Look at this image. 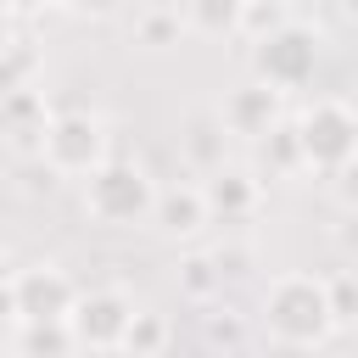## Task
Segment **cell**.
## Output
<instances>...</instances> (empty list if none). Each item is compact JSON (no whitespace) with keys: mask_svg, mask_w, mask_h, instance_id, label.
Returning <instances> with one entry per match:
<instances>
[{"mask_svg":"<svg viewBox=\"0 0 358 358\" xmlns=\"http://www.w3.org/2000/svg\"><path fill=\"white\" fill-rule=\"evenodd\" d=\"M106 157H112L106 117L84 112V106L45 117V129H39V168H50L56 179H90Z\"/></svg>","mask_w":358,"mask_h":358,"instance_id":"3957f363","label":"cell"},{"mask_svg":"<svg viewBox=\"0 0 358 358\" xmlns=\"http://www.w3.org/2000/svg\"><path fill=\"white\" fill-rule=\"evenodd\" d=\"M319 50H324V34L313 28V22H285V28H274L268 39H257L252 45V78L257 84H268V90H302L313 73H319Z\"/></svg>","mask_w":358,"mask_h":358,"instance_id":"5b68a950","label":"cell"},{"mask_svg":"<svg viewBox=\"0 0 358 358\" xmlns=\"http://www.w3.org/2000/svg\"><path fill=\"white\" fill-rule=\"evenodd\" d=\"M134 313L140 308L123 285H95V291H78V302L67 313V336L84 352H123V336H129Z\"/></svg>","mask_w":358,"mask_h":358,"instance_id":"52a82bcc","label":"cell"},{"mask_svg":"<svg viewBox=\"0 0 358 358\" xmlns=\"http://www.w3.org/2000/svg\"><path fill=\"white\" fill-rule=\"evenodd\" d=\"M218 285H224V280H218V263H213V257H185V263H179V291H185L190 302H207Z\"/></svg>","mask_w":358,"mask_h":358,"instance_id":"2e32d148","label":"cell"},{"mask_svg":"<svg viewBox=\"0 0 358 358\" xmlns=\"http://www.w3.org/2000/svg\"><path fill=\"white\" fill-rule=\"evenodd\" d=\"M168 336H173V324H168L162 313L140 308V313H134V324H129V336H123V352H129V358H162Z\"/></svg>","mask_w":358,"mask_h":358,"instance_id":"4fadbf2b","label":"cell"},{"mask_svg":"<svg viewBox=\"0 0 358 358\" xmlns=\"http://www.w3.org/2000/svg\"><path fill=\"white\" fill-rule=\"evenodd\" d=\"M263 151H268V168H280V173H296V168H302V157H296V134H291V123H280L274 134H263Z\"/></svg>","mask_w":358,"mask_h":358,"instance_id":"ac0fdd59","label":"cell"},{"mask_svg":"<svg viewBox=\"0 0 358 358\" xmlns=\"http://www.w3.org/2000/svg\"><path fill=\"white\" fill-rule=\"evenodd\" d=\"M151 224H157L168 241H196V235L213 224L201 185H157V207H151Z\"/></svg>","mask_w":358,"mask_h":358,"instance_id":"9c48e42d","label":"cell"},{"mask_svg":"<svg viewBox=\"0 0 358 358\" xmlns=\"http://www.w3.org/2000/svg\"><path fill=\"white\" fill-rule=\"evenodd\" d=\"M179 11H145L140 22H134V34H140V45H151V50H162V45H179Z\"/></svg>","mask_w":358,"mask_h":358,"instance_id":"e0dca14e","label":"cell"},{"mask_svg":"<svg viewBox=\"0 0 358 358\" xmlns=\"http://www.w3.org/2000/svg\"><path fill=\"white\" fill-rule=\"evenodd\" d=\"M11 17H34V11H50V6H62V0H0Z\"/></svg>","mask_w":358,"mask_h":358,"instance_id":"603a6c76","label":"cell"},{"mask_svg":"<svg viewBox=\"0 0 358 358\" xmlns=\"http://www.w3.org/2000/svg\"><path fill=\"white\" fill-rule=\"evenodd\" d=\"M280 112H285V95L268 90V84H257V78H246L241 90L224 95L218 123H224V134H235V140H263V134L280 129Z\"/></svg>","mask_w":358,"mask_h":358,"instance_id":"ba28073f","label":"cell"},{"mask_svg":"<svg viewBox=\"0 0 358 358\" xmlns=\"http://www.w3.org/2000/svg\"><path fill=\"white\" fill-rule=\"evenodd\" d=\"M11 274H17V268H11V257H6V246H0V291L11 285Z\"/></svg>","mask_w":358,"mask_h":358,"instance_id":"d4e9b609","label":"cell"},{"mask_svg":"<svg viewBox=\"0 0 358 358\" xmlns=\"http://www.w3.org/2000/svg\"><path fill=\"white\" fill-rule=\"evenodd\" d=\"M241 17H246V0H185L179 11V22L196 39H241Z\"/></svg>","mask_w":358,"mask_h":358,"instance_id":"8fae6325","label":"cell"},{"mask_svg":"<svg viewBox=\"0 0 358 358\" xmlns=\"http://www.w3.org/2000/svg\"><path fill=\"white\" fill-rule=\"evenodd\" d=\"M185 157H190L201 173L224 168V123H218V112H196V117L185 123Z\"/></svg>","mask_w":358,"mask_h":358,"instance_id":"7c38bea8","label":"cell"},{"mask_svg":"<svg viewBox=\"0 0 358 358\" xmlns=\"http://www.w3.org/2000/svg\"><path fill=\"white\" fill-rule=\"evenodd\" d=\"M257 330L274 341V347H291V352H319L341 324H336V308H330V285L324 274H308V268H285L263 285L257 296Z\"/></svg>","mask_w":358,"mask_h":358,"instance_id":"6da1fadb","label":"cell"},{"mask_svg":"<svg viewBox=\"0 0 358 358\" xmlns=\"http://www.w3.org/2000/svg\"><path fill=\"white\" fill-rule=\"evenodd\" d=\"M151 207H157V179L134 157H106L84 179V213L101 229H140L151 224Z\"/></svg>","mask_w":358,"mask_h":358,"instance_id":"7a4b0ae2","label":"cell"},{"mask_svg":"<svg viewBox=\"0 0 358 358\" xmlns=\"http://www.w3.org/2000/svg\"><path fill=\"white\" fill-rule=\"evenodd\" d=\"M62 6H67L73 17H112L123 0H62Z\"/></svg>","mask_w":358,"mask_h":358,"instance_id":"7402d4cb","label":"cell"},{"mask_svg":"<svg viewBox=\"0 0 358 358\" xmlns=\"http://www.w3.org/2000/svg\"><path fill=\"white\" fill-rule=\"evenodd\" d=\"M330 196L341 201V213H358V157H352L347 168L330 173Z\"/></svg>","mask_w":358,"mask_h":358,"instance_id":"44dd1931","label":"cell"},{"mask_svg":"<svg viewBox=\"0 0 358 358\" xmlns=\"http://www.w3.org/2000/svg\"><path fill=\"white\" fill-rule=\"evenodd\" d=\"M324 285H330L336 324H352L358 319V274H324Z\"/></svg>","mask_w":358,"mask_h":358,"instance_id":"d6986e66","label":"cell"},{"mask_svg":"<svg viewBox=\"0 0 358 358\" xmlns=\"http://www.w3.org/2000/svg\"><path fill=\"white\" fill-rule=\"evenodd\" d=\"M201 196H207V213L213 218H246L252 207H257V173H246V168H213L207 179H201Z\"/></svg>","mask_w":358,"mask_h":358,"instance_id":"30bf717a","label":"cell"},{"mask_svg":"<svg viewBox=\"0 0 358 358\" xmlns=\"http://www.w3.org/2000/svg\"><path fill=\"white\" fill-rule=\"evenodd\" d=\"M291 134H296V157L302 168L313 173H336L358 157V112L336 95H319L308 101L296 117H291Z\"/></svg>","mask_w":358,"mask_h":358,"instance_id":"277c9868","label":"cell"},{"mask_svg":"<svg viewBox=\"0 0 358 358\" xmlns=\"http://www.w3.org/2000/svg\"><path fill=\"white\" fill-rule=\"evenodd\" d=\"M336 11H341L347 22H358V0H336Z\"/></svg>","mask_w":358,"mask_h":358,"instance_id":"484cf974","label":"cell"},{"mask_svg":"<svg viewBox=\"0 0 358 358\" xmlns=\"http://www.w3.org/2000/svg\"><path fill=\"white\" fill-rule=\"evenodd\" d=\"M291 22V6L285 0H246V17H241V39L246 45H257V39H268L274 28H285Z\"/></svg>","mask_w":358,"mask_h":358,"instance_id":"5bb4252c","label":"cell"},{"mask_svg":"<svg viewBox=\"0 0 358 358\" xmlns=\"http://www.w3.org/2000/svg\"><path fill=\"white\" fill-rule=\"evenodd\" d=\"M73 302H78V285H73V274L62 263H28L6 285V308H11L17 330H28V324H67Z\"/></svg>","mask_w":358,"mask_h":358,"instance_id":"8992f818","label":"cell"},{"mask_svg":"<svg viewBox=\"0 0 358 358\" xmlns=\"http://www.w3.org/2000/svg\"><path fill=\"white\" fill-rule=\"evenodd\" d=\"M6 50H11V11L0 6V56H6Z\"/></svg>","mask_w":358,"mask_h":358,"instance_id":"cb8c5ba5","label":"cell"},{"mask_svg":"<svg viewBox=\"0 0 358 358\" xmlns=\"http://www.w3.org/2000/svg\"><path fill=\"white\" fill-rule=\"evenodd\" d=\"M17 347H22V358H67L73 336H67V324H28V330H17Z\"/></svg>","mask_w":358,"mask_h":358,"instance_id":"9a60e30c","label":"cell"},{"mask_svg":"<svg viewBox=\"0 0 358 358\" xmlns=\"http://www.w3.org/2000/svg\"><path fill=\"white\" fill-rule=\"evenodd\" d=\"M201 336H207V347H241V336H246V324L224 308V319L218 313H207V324H201Z\"/></svg>","mask_w":358,"mask_h":358,"instance_id":"ffe728a7","label":"cell"}]
</instances>
